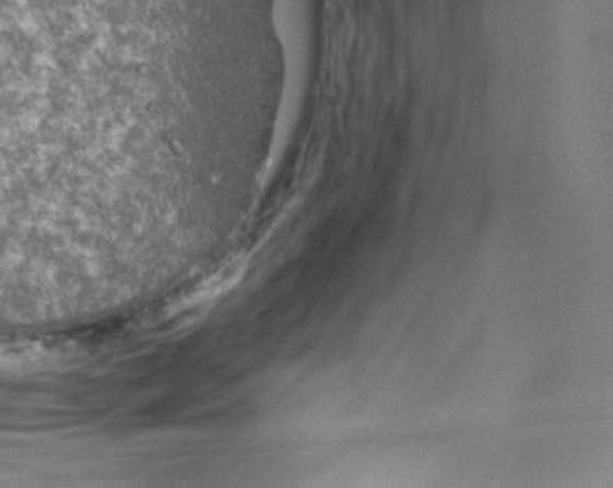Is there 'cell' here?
<instances>
[{"mask_svg": "<svg viewBox=\"0 0 613 488\" xmlns=\"http://www.w3.org/2000/svg\"><path fill=\"white\" fill-rule=\"evenodd\" d=\"M62 16H64V0H51L42 24L37 26L39 32H49L51 27L62 26Z\"/></svg>", "mask_w": 613, "mask_h": 488, "instance_id": "6da1fadb", "label": "cell"}]
</instances>
